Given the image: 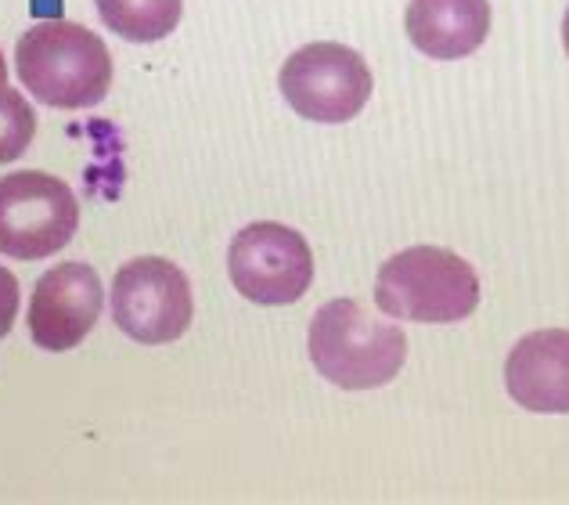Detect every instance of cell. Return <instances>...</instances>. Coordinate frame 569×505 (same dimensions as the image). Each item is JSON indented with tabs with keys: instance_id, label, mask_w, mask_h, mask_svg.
<instances>
[{
	"instance_id": "8fae6325",
	"label": "cell",
	"mask_w": 569,
	"mask_h": 505,
	"mask_svg": "<svg viewBox=\"0 0 569 505\" xmlns=\"http://www.w3.org/2000/svg\"><path fill=\"white\" fill-rule=\"evenodd\" d=\"M101 22L130 43L170 37L184 14V0H98Z\"/></svg>"
},
{
	"instance_id": "7c38bea8",
	"label": "cell",
	"mask_w": 569,
	"mask_h": 505,
	"mask_svg": "<svg viewBox=\"0 0 569 505\" xmlns=\"http://www.w3.org/2000/svg\"><path fill=\"white\" fill-rule=\"evenodd\" d=\"M33 133H37V112L29 109L22 91L8 87L4 98H0V162L19 159L33 145Z\"/></svg>"
},
{
	"instance_id": "4fadbf2b",
	"label": "cell",
	"mask_w": 569,
	"mask_h": 505,
	"mask_svg": "<svg viewBox=\"0 0 569 505\" xmlns=\"http://www.w3.org/2000/svg\"><path fill=\"white\" fill-rule=\"evenodd\" d=\"M14 318H19V281L8 267H0V336L11 333Z\"/></svg>"
},
{
	"instance_id": "9c48e42d",
	"label": "cell",
	"mask_w": 569,
	"mask_h": 505,
	"mask_svg": "<svg viewBox=\"0 0 569 505\" xmlns=\"http://www.w3.org/2000/svg\"><path fill=\"white\" fill-rule=\"evenodd\" d=\"M505 386L527 412L569 415V329L522 336L505 362Z\"/></svg>"
},
{
	"instance_id": "8992f818",
	"label": "cell",
	"mask_w": 569,
	"mask_h": 505,
	"mask_svg": "<svg viewBox=\"0 0 569 505\" xmlns=\"http://www.w3.org/2000/svg\"><path fill=\"white\" fill-rule=\"evenodd\" d=\"M112 321L133 344L159 347L181 339L191 325L194 300L184 271L162 257H138L112 278Z\"/></svg>"
},
{
	"instance_id": "277c9868",
	"label": "cell",
	"mask_w": 569,
	"mask_h": 505,
	"mask_svg": "<svg viewBox=\"0 0 569 505\" xmlns=\"http://www.w3.org/2000/svg\"><path fill=\"white\" fill-rule=\"evenodd\" d=\"M80 202L54 174L22 170L0 177V253L14 260H43L72 242Z\"/></svg>"
},
{
	"instance_id": "9a60e30c",
	"label": "cell",
	"mask_w": 569,
	"mask_h": 505,
	"mask_svg": "<svg viewBox=\"0 0 569 505\" xmlns=\"http://www.w3.org/2000/svg\"><path fill=\"white\" fill-rule=\"evenodd\" d=\"M562 43H566V51H569V8H566V19H562Z\"/></svg>"
},
{
	"instance_id": "6da1fadb",
	"label": "cell",
	"mask_w": 569,
	"mask_h": 505,
	"mask_svg": "<svg viewBox=\"0 0 569 505\" xmlns=\"http://www.w3.org/2000/svg\"><path fill=\"white\" fill-rule=\"evenodd\" d=\"M26 91L54 109H94L112 87V55L87 26L48 19L14 48Z\"/></svg>"
},
{
	"instance_id": "5bb4252c",
	"label": "cell",
	"mask_w": 569,
	"mask_h": 505,
	"mask_svg": "<svg viewBox=\"0 0 569 505\" xmlns=\"http://www.w3.org/2000/svg\"><path fill=\"white\" fill-rule=\"evenodd\" d=\"M8 91V66H4V55H0V98Z\"/></svg>"
},
{
	"instance_id": "52a82bcc",
	"label": "cell",
	"mask_w": 569,
	"mask_h": 505,
	"mask_svg": "<svg viewBox=\"0 0 569 505\" xmlns=\"http://www.w3.org/2000/svg\"><path fill=\"white\" fill-rule=\"evenodd\" d=\"M228 271L234 289L260 307H284L303 300L313 281V257L296 228L257 220L234 235L228 249Z\"/></svg>"
},
{
	"instance_id": "ba28073f",
	"label": "cell",
	"mask_w": 569,
	"mask_h": 505,
	"mask_svg": "<svg viewBox=\"0 0 569 505\" xmlns=\"http://www.w3.org/2000/svg\"><path fill=\"white\" fill-rule=\"evenodd\" d=\"M104 307L101 278L91 264H58L37 281L29 300V336L40 350L80 347Z\"/></svg>"
},
{
	"instance_id": "5b68a950",
	"label": "cell",
	"mask_w": 569,
	"mask_h": 505,
	"mask_svg": "<svg viewBox=\"0 0 569 505\" xmlns=\"http://www.w3.org/2000/svg\"><path fill=\"white\" fill-rule=\"evenodd\" d=\"M278 87L284 101L313 123H347L368 106L371 69L347 43H307L292 58H284Z\"/></svg>"
},
{
	"instance_id": "30bf717a",
	"label": "cell",
	"mask_w": 569,
	"mask_h": 505,
	"mask_svg": "<svg viewBox=\"0 0 569 505\" xmlns=\"http://www.w3.org/2000/svg\"><path fill=\"white\" fill-rule=\"evenodd\" d=\"M490 33V0H411L408 37L422 55L455 62Z\"/></svg>"
},
{
	"instance_id": "3957f363",
	"label": "cell",
	"mask_w": 569,
	"mask_h": 505,
	"mask_svg": "<svg viewBox=\"0 0 569 505\" xmlns=\"http://www.w3.org/2000/svg\"><path fill=\"white\" fill-rule=\"evenodd\" d=\"M376 304L400 321H466L479 307V278L472 264L451 249L411 246L379 267Z\"/></svg>"
},
{
	"instance_id": "7a4b0ae2",
	"label": "cell",
	"mask_w": 569,
	"mask_h": 505,
	"mask_svg": "<svg viewBox=\"0 0 569 505\" xmlns=\"http://www.w3.org/2000/svg\"><path fill=\"white\" fill-rule=\"evenodd\" d=\"M310 362L342 390H376L400 376L408 362V336L400 325L371 318L357 300L325 304L310 321Z\"/></svg>"
}]
</instances>
